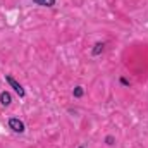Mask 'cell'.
<instances>
[{
  "mask_svg": "<svg viewBox=\"0 0 148 148\" xmlns=\"http://www.w3.org/2000/svg\"><path fill=\"white\" fill-rule=\"evenodd\" d=\"M5 83H7V84H9V86L17 93V95H19V98H24V97H26V90L23 88V84H21V83L12 76V74H5Z\"/></svg>",
  "mask_w": 148,
  "mask_h": 148,
  "instance_id": "obj_1",
  "label": "cell"
},
{
  "mask_svg": "<svg viewBox=\"0 0 148 148\" xmlns=\"http://www.w3.org/2000/svg\"><path fill=\"white\" fill-rule=\"evenodd\" d=\"M7 126L12 133H17V134H23L26 131V124L24 121H21L19 117H9L7 119Z\"/></svg>",
  "mask_w": 148,
  "mask_h": 148,
  "instance_id": "obj_2",
  "label": "cell"
},
{
  "mask_svg": "<svg viewBox=\"0 0 148 148\" xmlns=\"http://www.w3.org/2000/svg\"><path fill=\"white\" fill-rule=\"evenodd\" d=\"M103 50H105V43L103 41H97L93 45V48L90 50V53H91V57H98V55L103 53Z\"/></svg>",
  "mask_w": 148,
  "mask_h": 148,
  "instance_id": "obj_3",
  "label": "cell"
},
{
  "mask_svg": "<svg viewBox=\"0 0 148 148\" xmlns=\"http://www.w3.org/2000/svg\"><path fill=\"white\" fill-rule=\"evenodd\" d=\"M10 103H12V95L3 90V91L0 93V105H2V107H10Z\"/></svg>",
  "mask_w": 148,
  "mask_h": 148,
  "instance_id": "obj_4",
  "label": "cell"
},
{
  "mask_svg": "<svg viewBox=\"0 0 148 148\" xmlns=\"http://www.w3.org/2000/svg\"><path fill=\"white\" fill-rule=\"evenodd\" d=\"M38 7H53L57 3V0H31Z\"/></svg>",
  "mask_w": 148,
  "mask_h": 148,
  "instance_id": "obj_5",
  "label": "cell"
},
{
  "mask_svg": "<svg viewBox=\"0 0 148 148\" xmlns=\"http://www.w3.org/2000/svg\"><path fill=\"white\" fill-rule=\"evenodd\" d=\"M73 97L74 98H83L84 97V86H74Z\"/></svg>",
  "mask_w": 148,
  "mask_h": 148,
  "instance_id": "obj_6",
  "label": "cell"
},
{
  "mask_svg": "<svg viewBox=\"0 0 148 148\" xmlns=\"http://www.w3.org/2000/svg\"><path fill=\"white\" fill-rule=\"evenodd\" d=\"M105 145H107V147H114V145H115V136L107 134V136H105Z\"/></svg>",
  "mask_w": 148,
  "mask_h": 148,
  "instance_id": "obj_7",
  "label": "cell"
},
{
  "mask_svg": "<svg viewBox=\"0 0 148 148\" xmlns=\"http://www.w3.org/2000/svg\"><path fill=\"white\" fill-rule=\"evenodd\" d=\"M119 83H121L122 86H126V88H129V86H131V83H129V79H126L124 76H121V77H119Z\"/></svg>",
  "mask_w": 148,
  "mask_h": 148,
  "instance_id": "obj_8",
  "label": "cell"
},
{
  "mask_svg": "<svg viewBox=\"0 0 148 148\" xmlns=\"http://www.w3.org/2000/svg\"><path fill=\"white\" fill-rule=\"evenodd\" d=\"M77 148H86V147H84V145H79V147H77Z\"/></svg>",
  "mask_w": 148,
  "mask_h": 148,
  "instance_id": "obj_9",
  "label": "cell"
}]
</instances>
